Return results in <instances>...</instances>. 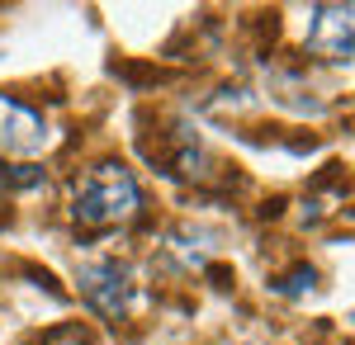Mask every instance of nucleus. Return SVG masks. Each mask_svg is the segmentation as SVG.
<instances>
[{
    "instance_id": "1",
    "label": "nucleus",
    "mask_w": 355,
    "mask_h": 345,
    "mask_svg": "<svg viewBox=\"0 0 355 345\" xmlns=\"http://www.w3.org/2000/svg\"><path fill=\"white\" fill-rule=\"evenodd\" d=\"M142 213V185L128 166L119 161H100L85 170V180L76 185L71 199V218L85 232H105V227H123Z\"/></svg>"
},
{
    "instance_id": "2",
    "label": "nucleus",
    "mask_w": 355,
    "mask_h": 345,
    "mask_svg": "<svg viewBox=\"0 0 355 345\" xmlns=\"http://www.w3.org/2000/svg\"><path fill=\"white\" fill-rule=\"evenodd\" d=\"M303 48L313 57H322V62H331V67H351L355 62V5H313Z\"/></svg>"
},
{
    "instance_id": "3",
    "label": "nucleus",
    "mask_w": 355,
    "mask_h": 345,
    "mask_svg": "<svg viewBox=\"0 0 355 345\" xmlns=\"http://www.w3.org/2000/svg\"><path fill=\"white\" fill-rule=\"evenodd\" d=\"M76 284H81V298L100 312V317H128V308H133V274L128 265H119V260H85L76 269Z\"/></svg>"
},
{
    "instance_id": "4",
    "label": "nucleus",
    "mask_w": 355,
    "mask_h": 345,
    "mask_svg": "<svg viewBox=\"0 0 355 345\" xmlns=\"http://www.w3.org/2000/svg\"><path fill=\"white\" fill-rule=\"evenodd\" d=\"M53 142V128L38 109H28L24 100L0 90V152L5 157H38Z\"/></svg>"
},
{
    "instance_id": "5",
    "label": "nucleus",
    "mask_w": 355,
    "mask_h": 345,
    "mask_svg": "<svg viewBox=\"0 0 355 345\" xmlns=\"http://www.w3.org/2000/svg\"><path fill=\"white\" fill-rule=\"evenodd\" d=\"M43 345H95V341L85 336L81 326H62V331H53V336H48Z\"/></svg>"
}]
</instances>
